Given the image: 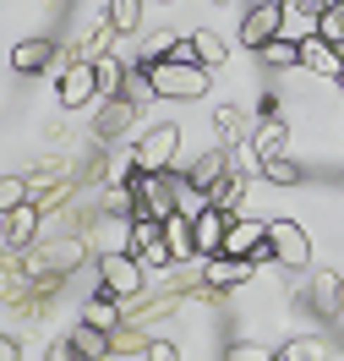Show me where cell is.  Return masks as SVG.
<instances>
[{"label": "cell", "instance_id": "6da1fadb", "mask_svg": "<svg viewBox=\"0 0 344 361\" xmlns=\"http://www.w3.org/2000/svg\"><path fill=\"white\" fill-rule=\"evenodd\" d=\"M82 257H88L82 235H55V241H33V247H23L17 263H23L27 279H66Z\"/></svg>", "mask_w": 344, "mask_h": 361}, {"label": "cell", "instance_id": "7a4b0ae2", "mask_svg": "<svg viewBox=\"0 0 344 361\" xmlns=\"http://www.w3.org/2000/svg\"><path fill=\"white\" fill-rule=\"evenodd\" d=\"M153 71V93L159 99H181V104H191V99H203L208 93V66L203 61H181V55H170V61H159Z\"/></svg>", "mask_w": 344, "mask_h": 361}, {"label": "cell", "instance_id": "3957f363", "mask_svg": "<svg viewBox=\"0 0 344 361\" xmlns=\"http://www.w3.org/2000/svg\"><path fill=\"white\" fill-rule=\"evenodd\" d=\"M132 192H137V214H153V219L181 214V170H137Z\"/></svg>", "mask_w": 344, "mask_h": 361}, {"label": "cell", "instance_id": "277c9868", "mask_svg": "<svg viewBox=\"0 0 344 361\" xmlns=\"http://www.w3.org/2000/svg\"><path fill=\"white\" fill-rule=\"evenodd\" d=\"M142 279H148V269L137 263V252H110V257H98V290H110L115 301H137Z\"/></svg>", "mask_w": 344, "mask_h": 361}, {"label": "cell", "instance_id": "5b68a950", "mask_svg": "<svg viewBox=\"0 0 344 361\" xmlns=\"http://www.w3.org/2000/svg\"><path fill=\"white\" fill-rule=\"evenodd\" d=\"M175 154H181V126H175V121L148 126V132L132 142V164H137V170H175Z\"/></svg>", "mask_w": 344, "mask_h": 361}, {"label": "cell", "instance_id": "8992f818", "mask_svg": "<svg viewBox=\"0 0 344 361\" xmlns=\"http://www.w3.org/2000/svg\"><path fill=\"white\" fill-rule=\"evenodd\" d=\"M268 263L279 269H306L312 263V235L295 219H268Z\"/></svg>", "mask_w": 344, "mask_h": 361}, {"label": "cell", "instance_id": "52a82bcc", "mask_svg": "<svg viewBox=\"0 0 344 361\" xmlns=\"http://www.w3.org/2000/svg\"><path fill=\"white\" fill-rule=\"evenodd\" d=\"M82 247L88 257H110V252H132V219L126 214H93V225L82 230Z\"/></svg>", "mask_w": 344, "mask_h": 361}, {"label": "cell", "instance_id": "ba28073f", "mask_svg": "<svg viewBox=\"0 0 344 361\" xmlns=\"http://www.w3.org/2000/svg\"><path fill=\"white\" fill-rule=\"evenodd\" d=\"M284 23H290V6H284V0H257L252 11L241 17V44H246V49H262L268 39L284 33Z\"/></svg>", "mask_w": 344, "mask_h": 361}, {"label": "cell", "instance_id": "9c48e42d", "mask_svg": "<svg viewBox=\"0 0 344 361\" xmlns=\"http://www.w3.org/2000/svg\"><path fill=\"white\" fill-rule=\"evenodd\" d=\"M252 274H257V257H229V252L203 257V295H224L235 285H252Z\"/></svg>", "mask_w": 344, "mask_h": 361}, {"label": "cell", "instance_id": "30bf717a", "mask_svg": "<svg viewBox=\"0 0 344 361\" xmlns=\"http://www.w3.org/2000/svg\"><path fill=\"white\" fill-rule=\"evenodd\" d=\"M132 126H137V104H132L126 93L98 99V115H93V137H98V142H120Z\"/></svg>", "mask_w": 344, "mask_h": 361}, {"label": "cell", "instance_id": "8fae6325", "mask_svg": "<svg viewBox=\"0 0 344 361\" xmlns=\"http://www.w3.org/2000/svg\"><path fill=\"white\" fill-rule=\"evenodd\" d=\"M55 93H60V104H66V110H88L93 99H98L93 61H71V66H60V82H55Z\"/></svg>", "mask_w": 344, "mask_h": 361}, {"label": "cell", "instance_id": "7c38bea8", "mask_svg": "<svg viewBox=\"0 0 344 361\" xmlns=\"http://www.w3.org/2000/svg\"><path fill=\"white\" fill-rule=\"evenodd\" d=\"M224 170H229V148H224V142H213V148H203V154L181 170V180L191 186V192H203V197H208V192L219 186V176H224Z\"/></svg>", "mask_w": 344, "mask_h": 361}, {"label": "cell", "instance_id": "4fadbf2b", "mask_svg": "<svg viewBox=\"0 0 344 361\" xmlns=\"http://www.w3.org/2000/svg\"><path fill=\"white\" fill-rule=\"evenodd\" d=\"M39 225H44V214L33 208V197H27L23 208H11V214H0V241H6V252H23L39 241Z\"/></svg>", "mask_w": 344, "mask_h": 361}, {"label": "cell", "instance_id": "5bb4252c", "mask_svg": "<svg viewBox=\"0 0 344 361\" xmlns=\"http://www.w3.org/2000/svg\"><path fill=\"white\" fill-rule=\"evenodd\" d=\"M60 61V44L55 39H17L11 44V71L17 77H39V71H49Z\"/></svg>", "mask_w": 344, "mask_h": 361}, {"label": "cell", "instance_id": "9a60e30c", "mask_svg": "<svg viewBox=\"0 0 344 361\" xmlns=\"http://www.w3.org/2000/svg\"><path fill=\"white\" fill-rule=\"evenodd\" d=\"M306 295H312V312H317V317H328V323H339V317H344V279L333 269L312 274V290H306Z\"/></svg>", "mask_w": 344, "mask_h": 361}, {"label": "cell", "instance_id": "2e32d148", "mask_svg": "<svg viewBox=\"0 0 344 361\" xmlns=\"http://www.w3.org/2000/svg\"><path fill=\"white\" fill-rule=\"evenodd\" d=\"M191 219V241H197V257H219V247H224V230H229V214H219V208L208 203L203 214H186Z\"/></svg>", "mask_w": 344, "mask_h": 361}, {"label": "cell", "instance_id": "e0dca14e", "mask_svg": "<svg viewBox=\"0 0 344 361\" xmlns=\"http://www.w3.org/2000/svg\"><path fill=\"white\" fill-rule=\"evenodd\" d=\"M300 66H306V71H317V77H339L344 61H339V49H333V44H328V39L317 33V27H312V33L300 39Z\"/></svg>", "mask_w": 344, "mask_h": 361}, {"label": "cell", "instance_id": "ac0fdd59", "mask_svg": "<svg viewBox=\"0 0 344 361\" xmlns=\"http://www.w3.org/2000/svg\"><path fill=\"white\" fill-rule=\"evenodd\" d=\"M213 126H219V142H224V148L252 142V132H257V121L241 110V104H219V110H213Z\"/></svg>", "mask_w": 344, "mask_h": 361}, {"label": "cell", "instance_id": "d6986e66", "mask_svg": "<svg viewBox=\"0 0 344 361\" xmlns=\"http://www.w3.org/2000/svg\"><path fill=\"white\" fill-rule=\"evenodd\" d=\"M71 345H77V356H82V361H104V356L115 350V334H110V329H93V323H82V317H77Z\"/></svg>", "mask_w": 344, "mask_h": 361}, {"label": "cell", "instance_id": "ffe728a7", "mask_svg": "<svg viewBox=\"0 0 344 361\" xmlns=\"http://www.w3.org/2000/svg\"><path fill=\"white\" fill-rule=\"evenodd\" d=\"M82 323H93V329H110V334H115V329L126 323V307H120L110 290H98L88 307H82Z\"/></svg>", "mask_w": 344, "mask_h": 361}, {"label": "cell", "instance_id": "44dd1931", "mask_svg": "<svg viewBox=\"0 0 344 361\" xmlns=\"http://www.w3.org/2000/svg\"><path fill=\"white\" fill-rule=\"evenodd\" d=\"M241 197H246V176H241V170H224L219 186L208 192V203L219 208V214H241Z\"/></svg>", "mask_w": 344, "mask_h": 361}, {"label": "cell", "instance_id": "7402d4cb", "mask_svg": "<svg viewBox=\"0 0 344 361\" xmlns=\"http://www.w3.org/2000/svg\"><path fill=\"white\" fill-rule=\"evenodd\" d=\"M257 61L268 71H284V66H300V39H290V33H279V39H268V44L257 49Z\"/></svg>", "mask_w": 344, "mask_h": 361}, {"label": "cell", "instance_id": "603a6c76", "mask_svg": "<svg viewBox=\"0 0 344 361\" xmlns=\"http://www.w3.org/2000/svg\"><path fill=\"white\" fill-rule=\"evenodd\" d=\"M181 49V33L175 27H153L148 39H142V55H137V66H159V61H170Z\"/></svg>", "mask_w": 344, "mask_h": 361}, {"label": "cell", "instance_id": "cb8c5ba5", "mask_svg": "<svg viewBox=\"0 0 344 361\" xmlns=\"http://www.w3.org/2000/svg\"><path fill=\"white\" fill-rule=\"evenodd\" d=\"M164 241L175 252V263H191V257H197V241H191V219H186V214H170V219H164Z\"/></svg>", "mask_w": 344, "mask_h": 361}, {"label": "cell", "instance_id": "d4e9b609", "mask_svg": "<svg viewBox=\"0 0 344 361\" xmlns=\"http://www.w3.org/2000/svg\"><path fill=\"white\" fill-rule=\"evenodd\" d=\"M191 49H197V61H203L208 71H219L229 61V44L213 33V27H197V33H191Z\"/></svg>", "mask_w": 344, "mask_h": 361}, {"label": "cell", "instance_id": "484cf974", "mask_svg": "<svg viewBox=\"0 0 344 361\" xmlns=\"http://www.w3.org/2000/svg\"><path fill=\"white\" fill-rule=\"evenodd\" d=\"M274 361H328V339L300 334V339H290V345H279Z\"/></svg>", "mask_w": 344, "mask_h": 361}, {"label": "cell", "instance_id": "4316f807", "mask_svg": "<svg viewBox=\"0 0 344 361\" xmlns=\"http://www.w3.org/2000/svg\"><path fill=\"white\" fill-rule=\"evenodd\" d=\"M115 39H120V33H115V23H110V17H104V23H93V27H88V39L77 44V61H98V55H110V44H115Z\"/></svg>", "mask_w": 344, "mask_h": 361}, {"label": "cell", "instance_id": "83f0119b", "mask_svg": "<svg viewBox=\"0 0 344 361\" xmlns=\"http://www.w3.org/2000/svg\"><path fill=\"white\" fill-rule=\"evenodd\" d=\"M284 121H257V132H252V148H257V159H274V154H284Z\"/></svg>", "mask_w": 344, "mask_h": 361}, {"label": "cell", "instance_id": "f1b7e54d", "mask_svg": "<svg viewBox=\"0 0 344 361\" xmlns=\"http://www.w3.org/2000/svg\"><path fill=\"white\" fill-rule=\"evenodd\" d=\"M93 77H98V99H115V93H120V82H126L120 55H98V61H93Z\"/></svg>", "mask_w": 344, "mask_h": 361}, {"label": "cell", "instance_id": "f546056e", "mask_svg": "<svg viewBox=\"0 0 344 361\" xmlns=\"http://www.w3.org/2000/svg\"><path fill=\"white\" fill-rule=\"evenodd\" d=\"M104 17H110L115 33L126 39V33H137V27H142V0H110V6H104Z\"/></svg>", "mask_w": 344, "mask_h": 361}, {"label": "cell", "instance_id": "4dcf8cb0", "mask_svg": "<svg viewBox=\"0 0 344 361\" xmlns=\"http://www.w3.org/2000/svg\"><path fill=\"white\" fill-rule=\"evenodd\" d=\"M120 93H126L137 110H142V104H153V99H159V93H153V71H148V66H132V71H126V82H120Z\"/></svg>", "mask_w": 344, "mask_h": 361}, {"label": "cell", "instance_id": "1f68e13d", "mask_svg": "<svg viewBox=\"0 0 344 361\" xmlns=\"http://www.w3.org/2000/svg\"><path fill=\"white\" fill-rule=\"evenodd\" d=\"M262 180H274V186H300V164L290 154H274V159H262Z\"/></svg>", "mask_w": 344, "mask_h": 361}, {"label": "cell", "instance_id": "d6a6232c", "mask_svg": "<svg viewBox=\"0 0 344 361\" xmlns=\"http://www.w3.org/2000/svg\"><path fill=\"white\" fill-rule=\"evenodd\" d=\"M27 203V176H0V214Z\"/></svg>", "mask_w": 344, "mask_h": 361}, {"label": "cell", "instance_id": "836d02e7", "mask_svg": "<svg viewBox=\"0 0 344 361\" xmlns=\"http://www.w3.org/2000/svg\"><path fill=\"white\" fill-rule=\"evenodd\" d=\"M224 361H274V345H257V339H235L224 350Z\"/></svg>", "mask_w": 344, "mask_h": 361}, {"label": "cell", "instance_id": "e575fe53", "mask_svg": "<svg viewBox=\"0 0 344 361\" xmlns=\"http://www.w3.org/2000/svg\"><path fill=\"white\" fill-rule=\"evenodd\" d=\"M317 33L328 39V44H344V0H339V6H328V11L317 17Z\"/></svg>", "mask_w": 344, "mask_h": 361}, {"label": "cell", "instance_id": "d590c367", "mask_svg": "<svg viewBox=\"0 0 344 361\" xmlns=\"http://www.w3.org/2000/svg\"><path fill=\"white\" fill-rule=\"evenodd\" d=\"M137 263H142V269H175V252H170V241H153V247H142L137 252Z\"/></svg>", "mask_w": 344, "mask_h": 361}, {"label": "cell", "instance_id": "8d00e7d4", "mask_svg": "<svg viewBox=\"0 0 344 361\" xmlns=\"http://www.w3.org/2000/svg\"><path fill=\"white\" fill-rule=\"evenodd\" d=\"M44 361H82V356H77V345H71V334H66V339H49Z\"/></svg>", "mask_w": 344, "mask_h": 361}, {"label": "cell", "instance_id": "74e56055", "mask_svg": "<svg viewBox=\"0 0 344 361\" xmlns=\"http://www.w3.org/2000/svg\"><path fill=\"white\" fill-rule=\"evenodd\" d=\"M284 6H290V11H306V17L317 23L322 11H328V6H339V0H284Z\"/></svg>", "mask_w": 344, "mask_h": 361}, {"label": "cell", "instance_id": "f35d334b", "mask_svg": "<svg viewBox=\"0 0 344 361\" xmlns=\"http://www.w3.org/2000/svg\"><path fill=\"white\" fill-rule=\"evenodd\" d=\"M148 361H181V350L170 339H148Z\"/></svg>", "mask_w": 344, "mask_h": 361}, {"label": "cell", "instance_id": "ab89813d", "mask_svg": "<svg viewBox=\"0 0 344 361\" xmlns=\"http://www.w3.org/2000/svg\"><path fill=\"white\" fill-rule=\"evenodd\" d=\"M0 361H23V345H17L11 334H0Z\"/></svg>", "mask_w": 344, "mask_h": 361}, {"label": "cell", "instance_id": "60d3db41", "mask_svg": "<svg viewBox=\"0 0 344 361\" xmlns=\"http://www.w3.org/2000/svg\"><path fill=\"white\" fill-rule=\"evenodd\" d=\"M333 82H339V88H344V71H339V77H333Z\"/></svg>", "mask_w": 344, "mask_h": 361}, {"label": "cell", "instance_id": "b9f144b4", "mask_svg": "<svg viewBox=\"0 0 344 361\" xmlns=\"http://www.w3.org/2000/svg\"><path fill=\"white\" fill-rule=\"evenodd\" d=\"M333 49H339V61H344V44H333Z\"/></svg>", "mask_w": 344, "mask_h": 361}, {"label": "cell", "instance_id": "7bdbcfd3", "mask_svg": "<svg viewBox=\"0 0 344 361\" xmlns=\"http://www.w3.org/2000/svg\"><path fill=\"white\" fill-rule=\"evenodd\" d=\"M213 6H229V0H213Z\"/></svg>", "mask_w": 344, "mask_h": 361}, {"label": "cell", "instance_id": "ee69618b", "mask_svg": "<svg viewBox=\"0 0 344 361\" xmlns=\"http://www.w3.org/2000/svg\"><path fill=\"white\" fill-rule=\"evenodd\" d=\"M159 6H170V0H159Z\"/></svg>", "mask_w": 344, "mask_h": 361}]
</instances>
